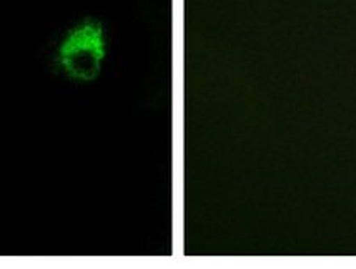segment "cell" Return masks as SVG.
Instances as JSON below:
<instances>
[{"mask_svg":"<svg viewBox=\"0 0 356 269\" xmlns=\"http://www.w3.org/2000/svg\"><path fill=\"white\" fill-rule=\"evenodd\" d=\"M107 45V31L100 20H79L63 33L55 49L57 70L70 82L90 83L102 71Z\"/></svg>","mask_w":356,"mask_h":269,"instance_id":"cell-1","label":"cell"}]
</instances>
